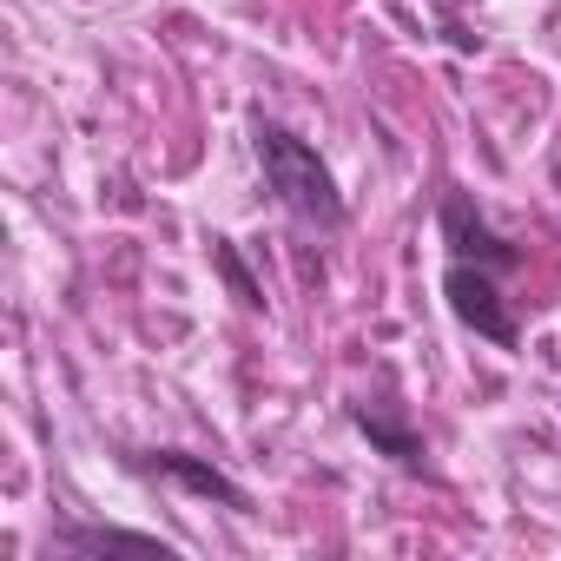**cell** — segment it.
Returning a JSON list of instances; mask_svg holds the SVG:
<instances>
[{
	"mask_svg": "<svg viewBox=\"0 0 561 561\" xmlns=\"http://www.w3.org/2000/svg\"><path fill=\"white\" fill-rule=\"evenodd\" d=\"M251 146H257V172H264V192L285 205L298 225L311 231H337L344 225V192L331 179V165L318 159L311 139H298L291 126H277V119H251Z\"/></svg>",
	"mask_w": 561,
	"mask_h": 561,
	"instance_id": "6da1fadb",
	"label": "cell"
},
{
	"mask_svg": "<svg viewBox=\"0 0 561 561\" xmlns=\"http://www.w3.org/2000/svg\"><path fill=\"white\" fill-rule=\"evenodd\" d=\"M443 298H449L456 324H462V331H476V337H489L495 351H515V344H522L515 311H508V298H502V271L449 257V271H443Z\"/></svg>",
	"mask_w": 561,
	"mask_h": 561,
	"instance_id": "7a4b0ae2",
	"label": "cell"
},
{
	"mask_svg": "<svg viewBox=\"0 0 561 561\" xmlns=\"http://www.w3.org/2000/svg\"><path fill=\"white\" fill-rule=\"evenodd\" d=\"M443 244H449V257H462V264H489V271H515L522 264V244H508L482 211H476V198L469 192H443Z\"/></svg>",
	"mask_w": 561,
	"mask_h": 561,
	"instance_id": "3957f363",
	"label": "cell"
},
{
	"mask_svg": "<svg viewBox=\"0 0 561 561\" xmlns=\"http://www.w3.org/2000/svg\"><path fill=\"white\" fill-rule=\"evenodd\" d=\"M133 469H139V476H159V482H179L185 495H205V502H218V508H231V515H251V489L231 482V476H225L218 462H205V456L146 449V456H133Z\"/></svg>",
	"mask_w": 561,
	"mask_h": 561,
	"instance_id": "277c9868",
	"label": "cell"
},
{
	"mask_svg": "<svg viewBox=\"0 0 561 561\" xmlns=\"http://www.w3.org/2000/svg\"><path fill=\"white\" fill-rule=\"evenodd\" d=\"M351 423H357V430L370 436V449L390 456L397 469H410V476L430 469V462H423V456H430V449H423V430L403 423V410H397L390 397H357V403H351Z\"/></svg>",
	"mask_w": 561,
	"mask_h": 561,
	"instance_id": "5b68a950",
	"label": "cell"
},
{
	"mask_svg": "<svg viewBox=\"0 0 561 561\" xmlns=\"http://www.w3.org/2000/svg\"><path fill=\"white\" fill-rule=\"evenodd\" d=\"M54 548H67V554H159V561H172V541L139 535V528H113V522H54Z\"/></svg>",
	"mask_w": 561,
	"mask_h": 561,
	"instance_id": "8992f818",
	"label": "cell"
},
{
	"mask_svg": "<svg viewBox=\"0 0 561 561\" xmlns=\"http://www.w3.org/2000/svg\"><path fill=\"white\" fill-rule=\"evenodd\" d=\"M211 257H218V271H225V285L238 291V305H264V291L251 285V271L238 264V251H231V238H211Z\"/></svg>",
	"mask_w": 561,
	"mask_h": 561,
	"instance_id": "52a82bcc",
	"label": "cell"
}]
</instances>
